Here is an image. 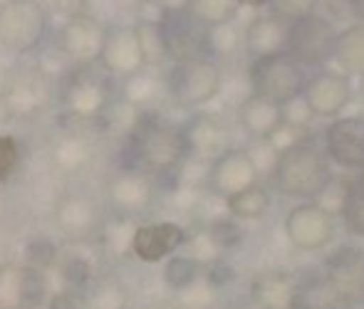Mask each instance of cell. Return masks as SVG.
<instances>
[{
	"instance_id": "1",
	"label": "cell",
	"mask_w": 364,
	"mask_h": 309,
	"mask_svg": "<svg viewBox=\"0 0 364 309\" xmlns=\"http://www.w3.org/2000/svg\"><path fill=\"white\" fill-rule=\"evenodd\" d=\"M273 181L280 193L290 198H317L320 190L332 181L325 151L315 141L297 139L275 156Z\"/></svg>"
},
{
	"instance_id": "2",
	"label": "cell",
	"mask_w": 364,
	"mask_h": 309,
	"mask_svg": "<svg viewBox=\"0 0 364 309\" xmlns=\"http://www.w3.org/2000/svg\"><path fill=\"white\" fill-rule=\"evenodd\" d=\"M50 15L40 0H10L0 5V45L13 55H33L48 38Z\"/></svg>"
},
{
	"instance_id": "3",
	"label": "cell",
	"mask_w": 364,
	"mask_h": 309,
	"mask_svg": "<svg viewBox=\"0 0 364 309\" xmlns=\"http://www.w3.org/2000/svg\"><path fill=\"white\" fill-rule=\"evenodd\" d=\"M132 148H134V158L141 166L159 173L173 171L188 153L181 129L154 119H141L139 126L134 129Z\"/></svg>"
},
{
	"instance_id": "4",
	"label": "cell",
	"mask_w": 364,
	"mask_h": 309,
	"mask_svg": "<svg viewBox=\"0 0 364 309\" xmlns=\"http://www.w3.org/2000/svg\"><path fill=\"white\" fill-rule=\"evenodd\" d=\"M248 80L250 87H253V94L283 107L290 99L302 94L305 72H302V67L288 53H278V55H270V58H260L250 62Z\"/></svg>"
},
{
	"instance_id": "5",
	"label": "cell",
	"mask_w": 364,
	"mask_h": 309,
	"mask_svg": "<svg viewBox=\"0 0 364 309\" xmlns=\"http://www.w3.org/2000/svg\"><path fill=\"white\" fill-rule=\"evenodd\" d=\"M60 104L75 119H100L112 104L109 80L92 67H75L60 85Z\"/></svg>"
},
{
	"instance_id": "6",
	"label": "cell",
	"mask_w": 364,
	"mask_h": 309,
	"mask_svg": "<svg viewBox=\"0 0 364 309\" xmlns=\"http://www.w3.org/2000/svg\"><path fill=\"white\" fill-rule=\"evenodd\" d=\"M107 38V23L97 15L77 13L70 15L60 25L55 35V50L63 55V60L73 62L75 67H92L100 62L102 48Z\"/></svg>"
},
{
	"instance_id": "7",
	"label": "cell",
	"mask_w": 364,
	"mask_h": 309,
	"mask_svg": "<svg viewBox=\"0 0 364 309\" xmlns=\"http://www.w3.org/2000/svg\"><path fill=\"white\" fill-rule=\"evenodd\" d=\"M159 35H161L164 55L178 62L201 60L208 55V33L211 28L203 25L198 18H193L188 10H173V13H161L156 20Z\"/></svg>"
},
{
	"instance_id": "8",
	"label": "cell",
	"mask_w": 364,
	"mask_h": 309,
	"mask_svg": "<svg viewBox=\"0 0 364 309\" xmlns=\"http://www.w3.org/2000/svg\"><path fill=\"white\" fill-rule=\"evenodd\" d=\"M335 28L320 15H305V18L290 20L285 30V53L300 67L322 65L325 60L332 58L335 48Z\"/></svg>"
},
{
	"instance_id": "9",
	"label": "cell",
	"mask_w": 364,
	"mask_h": 309,
	"mask_svg": "<svg viewBox=\"0 0 364 309\" xmlns=\"http://www.w3.org/2000/svg\"><path fill=\"white\" fill-rule=\"evenodd\" d=\"M220 85H223V77H220L218 65L208 58L178 62L166 80V90L183 107H198L211 102L218 94Z\"/></svg>"
},
{
	"instance_id": "10",
	"label": "cell",
	"mask_w": 364,
	"mask_h": 309,
	"mask_svg": "<svg viewBox=\"0 0 364 309\" xmlns=\"http://www.w3.org/2000/svg\"><path fill=\"white\" fill-rule=\"evenodd\" d=\"M55 92V77L38 70H18L5 80V87L0 92L3 107L15 116H30L43 112L50 104Z\"/></svg>"
},
{
	"instance_id": "11",
	"label": "cell",
	"mask_w": 364,
	"mask_h": 309,
	"mask_svg": "<svg viewBox=\"0 0 364 309\" xmlns=\"http://www.w3.org/2000/svg\"><path fill=\"white\" fill-rule=\"evenodd\" d=\"M100 65L107 75L119 77V80H129V77L144 72L146 60L144 53H141V43L134 25H107V38L100 55Z\"/></svg>"
},
{
	"instance_id": "12",
	"label": "cell",
	"mask_w": 364,
	"mask_h": 309,
	"mask_svg": "<svg viewBox=\"0 0 364 309\" xmlns=\"http://www.w3.org/2000/svg\"><path fill=\"white\" fill-rule=\"evenodd\" d=\"M285 235L297 250L315 252L335 238V220L317 203H300L285 215Z\"/></svg>"
},
{
	"instance_id": "13",
	"label": "cell",
	"mask_w": 364,
	"mask_h": 309,
	"mask_svg": "<svg viewBox=\"0 0 364 309\" xmlns=\"http://www.w3.org/2000/svg\"><path fill=\"white\" fill-rule=\"evenodd\" d=\"M258 183V166H255L250 151L243 148H228L218 158H213L211 171H208V185L220 198L240 193Z\"/></svg>"
},
{
	"instance_id": "14",
	"label": "cell",
	"mask_w": 364,
	"mask_h": 309,
	"mask_svg": "<svg viewBox=\"0 0 364 309\" xmlns=\"http://www.w3.org/2000/svg\"><path fill=\"white\" fill-rule=\"evenodd\" d=\"M325 282L350 307L364 300V250L340 247L335 255H330L325 267Z\"/></svg>"
},
{
	"instance_id": "15",
	"label": "cell",
	"mask_w": 364,
	"mask_h": 309,
	"mask_svg": "<svg viewBox=\"0 0 364 309\" xmlns=\"http://www.w3.org/2000/svg\"><path fill=\"white\" fill-rule=\"evenodd\" d=\"M325 156L342 168H360L364 158V121L357 116L332 121L325 129Z\"/></svg>"
},
{
	"instance_id": "16",
	"label": "cell",
	"mask_w": 364,
	"mask_h": 309,
	"mask_svg": "<svg viewBox=\"0 0 364 309\" xmlns=\"http://www.w3.org/2000/svg\"><path fill=\"white\" fill-rule=\"evenodd\" d=\"M302 99H305L310 114L335 116L350 104V82L340 75H332V72H322V75H315L312 80H305Z\"/></svg>"
},
{
	"instance_id": "17",
	"label": "cell",
	"mask_w": 364,
	"mask_h": 309,
	"mask_svg": "<svg viewBox=\"0 0 364 309\" xmlns=\"http://www.w3.org/2000/svg\"><path fill=\"white\" fill-rule=\"evenodd\" d=\"M183 243H186V233L181 225L176 223H149L134 230L132 235V250L139 260L144 262H159L164 257L173 255Z\"/></svg>"
},
{
	"instance_id": "18",
	"label": "cell",
	"mask_w": 364,
	"mask_h": 309,
	"mask_svg": "<svg viewBox=\"0 0 364 309\" xmlns=\"http://www.w3.org/2000/svg\"><path fill=\"white\" fill-rule=\"evenodd\" d=\"M285 30H288V23H283L275 15L253 20L245 30V53L253 60L285 53Z\"/></svg>"
},
{
	"instance_id": "19",
	"label": "cell",
	"mask_w": 364,
	"mask_h": 309,
	"mask_svg": "<svg viewBox=\"0 0 364 309\" xmlns=\"http://www.w3.org/2000/svg\"><path fill=\"white\" fill-rule=\"evenodd\" d=\"M238 121L250 136L255 139H270L275 134V129L283 124V112L278 104L263 99L258 94H250L243 99L238 109Z\"/></svg>"
},
{
	"instance_id": "20",
	"label": "cell",
	"mask_w": 364,
	"mask_h": 309,
	"mask_svg": "<svg viewBox=\"0 0 364 309\" xmlns=\"http://www.w3.org/2000/svg\"><path fill=\"white\" fill-rule=\"evenodd\" d=\"M253 297L260 309H297V285L283 272H265L255 280Z\"/></svg>"
},
{
	"instance_id": "21",
	"label": "cell",
	"mask_w": 364,
	"mask_h": 309,
	"mask_svg": "<svg viewBox=\"0 0 364 309\" xmlns=\"http://www.w3.org/2000/svg\"><path fill=\"white\" fill-rule=\"evenodd\" d=\"M183 131V139H186V148L188 151H196L201 156H213L218 158L223 151H228V134L220 126L216 119L211 116H196Z\"/></svg>"
},
{
	"instance_id": "22",
	"label": "cell",
	"mask_w": 364,
	"mask_h": 309,
	"mask_svg": "<svg viewBox=\"0 0 364 309\" xmlns=\"http://www.w3.org/2000/svg\"><path fill=\"white\" fill-rule=\"evenodd\" d=\"M332 58L350 75H364V25H350L337 33Z\"/></svg>"
},
{
	"instance_id": "23",
	"label": "cell",
	"mask_w": 364,
	"mask_h": 309,
	"mask_svg": "<svg viewBox=\"0 0 364 309\" xmlns=\"http://www.w3.org/2000/svg\"><path fill=\"white\" fill-rule=\"evenodd\" d=\"M270 205V193L268 188H263L260 183H253L250 188L240 190V193L225 198V208L233 218L238 220H255L268 210Z\"/></svg>"
},
{
	"instance_id": "24",
	"label": "cell",
	"mask_w": 364,
	"mask_h": 309,
	"mask_svg": "<svg viewBox=\"0 0 364 309\" xmlns=\"http://www.w3.org/2000/svg\"><path fill=\"white\" fill-rule=\"evenodd\" d=\"M340 213L345 220V228L357 238H364V176L345 183Z\"/></svg>"
},
{
	"instance_id": "25",
	"label": "cell",
	"mask_w": 364,
	"mask_h": 309,
	"mask_svg": "<svg viewBox=\"0 0 364 309\" xmlns=\"http://www.w3.org/2000/svg\"><path fill=\"white\" fill-rule=\"evenodd\" d=\"M164 90H166V82L156 80V77L146 75V72H139V75L124 80V85H122V99L129 102L136 109H144V107L156 102V97Z\"/></svg>"
},
{
	"instance_id": "26",
	"label": "cell",
	"mask_w": 364,
	"mask_h": 309,
	"mask_svg": "<svg viewBox=\"0 0 364 309\" xmlns=\"http://www.w3.org/2000/svg\"><path fill=\"white\" fill-rule=\"evenodd\" d=\"M186 10L198 18L208 28L230 23V18L238 10V0H188Z\"/></svg>"
},
{
	"instance_id": "27",
	"label": "cell",
	"mask_w": 364,
	"mask_h": 309,
	"mask_svg": "<svg viewBox=\"0 0 364 309\" xmlns=\"http://www.w3.org/2000/svg\"><path fill=\"white\" fill-rule=\"evenodd\" d=\"M196 275H198V262L191 260V257H171L166 270H164V277H166V282L173 290L191 287L196 282Z\"/></svg>"
},
{
	"instance_id": "28",
	"label": "cell",
	"mask_w": 364,
	"mask_h": 309,
	"mask_svg": "<svg viewBox=\"0 0 364 309\" xmlns=\"http://www.w3.org/2000/svg\"><path fill=\"white\" fill-rule=\"evenodd\" d=\"M134 28H136V35H139L141 53H144L146 65L149 62H156L159 58H166V55H164L161 35H159L156 23H139V25H134Z\"/></svg>"
},
{
	"instance_id": "29",
	"label": "cell",
	"mask_w": 364,
	"mask_h": 309,
	"mask_svg": "<svg viewBox=\"0 0 364 309\" xmlns=\"http://www.w3.org/2000/svg\"><path fill=\"white\" fill-rule=\"evenodd\" d=\"M265 5H270V10L275 13V18L280 20H297L312 15L317 0H265Z\"/></svg>"
},
{
	"instance_id": "30",
	"label": "cell",
	"mask_w": 364,
	"mask_h": 309,
	"mask_svg": "<svg viewBox=\"0 0 364 309\" xmlns=\"http://www.w3.org/2000/svg\"><path fill=\"white\" fill-rule=\"evenodd\" d=\"M20 161V146L13 136H0V181L15 171Z\"/></svg>"
},
{
	"instance_id": "31",
	"label": "cell",
	"mask_w": 364,
	"mask_h": 309,
	"mask_svg": "<svg viewBox=\"0 0 364 309\" xmlns=\"http://www.w3.org/2000/svg\"><path fill=\"white\" fill-rule=\"evenodd\" d=\"M280 112H283V124H288V126H305L307 119H310V109H307L302 94L280 107Z\"/></svg>"
},
{
	"instance_id": "32",
	"label": "cell",
	"mask_w": 364,
	"mask_h": 309,
	"mask_svg": "<svg viewBox=\"0 0 364 309\" xmlns=\"http://www.w3.org/2000/svg\"><path fill=\"white\" fill-rule=\"evenodd\" d=\"M117 188H119V198L122 200H134V203H141V200L146 198V193H149L146 183L141 181L139 176H134V173H127Z\"/></svg>"
},
{
	"instance_id": "33",
	"label": "cell",
	"mask_w": 364,
	"mask_h": 309,
	"mask_svg": "<svg viewBox=\"0 0 364 309\" xmlns=\"http://www.w3.org/2000/svg\"><path fill=\"white\" fill-rule=\"evenodd\" d=\"M43 280L35 275L33 270L23 272V282H20V300L28 302V305H38L40 297H43Z\"/></svg>"
},
{
	"instance_id": "34",
	"label": "cell",
	"mask_w": 364,
	"mask_h": 309,
	"mask_svg": "<svg viewBox=\"0 0 364 309\" xmlns=\"http://www.w3.org/2000/svg\"><path fill=\"white\" fill-rule=\"evenodd\" d=\"M65 277H68V282H73V285H82V282L87 280V262L70 260L68 267H65Z\"/></svg>"
},
{
	"instance_id": "35",
	"label": "cell",
	"mask_w": 364,
	"mask_h": 309,
	"mask_svg": "<svg viewBox=\"0 0 364 309\" xmlns=\"http://www.w3.org/2000/svg\"><path fill=\"white\" fill-rule=\"evenodd\" d=\"M50 309H77V300L73 295H58L50 302Z\"/></svg>"
},
{
	"instance_id": "36",
	"label": "cell",
	"mask_w": 364,
	"mask_h": 309,
	"mask_svg": "<svg viewBox=\"0 0 364 309\" xmlns=\"http://www.w3.org/2000/svg\"><path fill=\"white\" fill-rule=\"evenodd\" d=\"M161 3V13H173V10H186L188 0H159Z\"/></svg>"
},
{
	"instance_id": "37",
	"label": "cell",
	"mask_w": 364,
	"mask_h": 309,
	"mask_svg": "<svg viewBox=\"0 0 364 309\" xmlns=\"http://www.w3.org/2000/svg\"><path fill=\"white\" fill-rule=\"evenodd\" d=\"M238 5H250V8H258V5H265V0H238Z\"/></svg>"
},
{
	"instance_id": "38",
	"label": "cell",
	"mask_w": 364,
	"mask_h": 309,
	"mask_svg": "<svg viewBox=\"0 0 364 309\" xmlns=\"http://www.w3.org/2000/svg\"><path fill=\"white\" fill-rule=\"evenodd\" d=\"M352 5H355V10L364 18V0H352Z\"/></svg>"
},
{
	"instance_id": "39",
	"label": "cell",
	"mask_w": 364,
	"mask_h": 309,
	"mask_svg": "<svg viewBox=\"0 0 364 309\" xmlns=\"http://www.w3.org/2000/svg\"><path fill=\"white\" fill-rule=\"evenodd\" d=\"M5 80H8V77H5L3 72H0V92H3V87H5Z\"/></svg>"
},
{
	"instance_id": "40",
	"label": "cell",
	"mask_w": 364,
	"mask_h": 309,
	"mask_svg": "<svg viewBox=\"0 0 364 309\" xmlns=\"http://www.w3.org/2000/svg\"><path fill=\"white\" fill-rule=\"evenodd\" d=\"M136 3H151V0H136Z\"/></svg>"
},
{
	"instance_id": "41",
	"label": "cell",
	"mask_w": 364,
	"mask_h": 309,
	"mask_svg": "<svg viewBox=\"0 0 364 309\" xmlns=\"http://www.w3.org/2000/svg\"><path fill=\"white\" fill-rule=\"evenodd\" d=\"M5 3H10V0H0V5H5Z\"/></svg>"
},
{
	"instance_id": "42",
	"label": "cell",
	"mask_w": 364,
	"mask_h": 309,
	"mask_svg": "<svg viewBox=\"0 0 364 309\" xmlns=\"http://www.w3.org/2000/svg\"><path fill=\"white\" fill-rule=\"evenodd\" d=\"M360 168H362V171H364V158H362V166H360Z\"/></svg>"
}]
</instances>
